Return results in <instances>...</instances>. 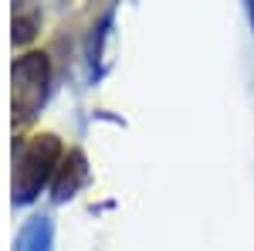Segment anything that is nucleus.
<instances>
[{"label":"nucleus","mask_w":254,"mask_h":251,"mask_svg":"<svg viewBox=\"0 0 254 251\" xmlns=\"http://www.w3.org/2000/svg\"><path fill=\"white\" fill-rule=\"evenodd\" d=\"M48 95V58L31 51L14 65V119L27 122Z\"/></svg>","instance_id":"obj_2"},{"label":"nucleus","mask_w":254,"mask_h":251,"mask_svg":"<svg viewBox=\"0 0 254 251\" xmlns=\"http://www.w3.org/2000/svg\"><path fill=\"white\" fill-rule=\"evenodd\" d=\"M61 160V143L58 136L41 133L31 136L17 153V163H14V190H17V200H31L38 197L41 187L55 176Z\"/></svg>","instance_id":"obj_1"}]
</instances>
